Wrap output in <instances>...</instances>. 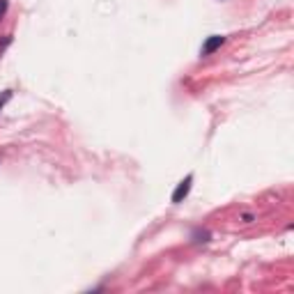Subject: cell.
<instances>
[{"mask_svg": "<svg viewBox=\"0 0 294 294\" xmlns=\"http://www.w3.org/2000/svg\"><path fill=\"white\" fill-rule=\"evenodd\" d=\"M191 184H193V175H186L182 182L177 184V189L173 191V205H180V202H184V198L191 193Z\"/></svg>", "mask_w": 294, "mask_h": 294, "instance_id": "6da1fadb", "label": "cell"}, {"mask_svg": "<svg viewBox=\"0 0 294 294\" xmlns=\"http://www.w3.org/2000/svg\"><path fill=\"white\" fill-rule=\"evenodd\" d=\"M223 44H225V37L223 35L207 37V39H205V44H202V49H200V55H202V58H207V55H212L214 51H218Z\"/></svg>", "mask_w": 294, "mask_h": 294, "instance_id": "7a4b0ae2", "label": "cell"}, {"mask_svg": "<svg viewBox=\"0 0 294 294\" xmlns=\"http://www.w3.org/2000/svg\"><path fill=\"white\" fill-rule=\"evenodd\" d=\"M9 99H12V90H5V92L0 95V111H2V106L7 104Z\"/></svg>", "mask_w": 294, "mask_h": 294, "instance_id": "3957f363", "label": "cell"}, {"mask_svg": "<svg viewBox=\"0 0 294 294\" xmlns=\"http://www.w3.org/2000/svg\"><path fill=\"white\" fill-rule=\"evenodd\" d=\"M7 7H9V2H7V0H0V18L5 16V14H7Z\"/></svg>", "mask_w": 294, "mask_h": 294, "instance_id": "277c9868", "label": "cell"}, {"mask_svg": "<svg viewBox=\"0 0 294 294\" xmlns=\"http://www.w3.org/2000/svg\"><path fill=\"white\" fill-rule=\"evenodd\" d=\"M9 44H12V35H7V37H5V39H2V42H0V53L5 51V49H7V46H9Z\"/></svg>", "mask_w": 294, "mask_h": 294, "instance_id": "5b68a950", "label": "cell"}]
</instances>
